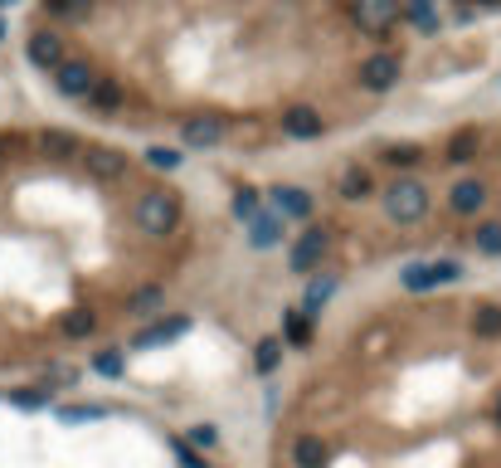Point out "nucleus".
<instances>
[{
  "label": "nucleus",
  "mask_w": 501,
  "mask_h": 468,
  "mask_svg": "<svg viewBox=\"0 0 501 468\" xmlns=\"http://www.w3.org/2000/svg\"><path fill=\"white\" fill-rule=\"evenodd\" d=\"M132 220H137V230L166 239V234H176V224H180V205L170 191H141L132 201Z\"/></svg>",
  "instance_id": "nucleus-1"
},
{
  "label": "nucleus",
  "mask_w": 501,
  "mask_h": 468,
  "mask_svg": "<svg viewBox=\"0 0 501 468\" xmlns=\"http://www.w3.org/2000/svg\"><path fill=\"white\" fill-rule=\"evenodd\" d=\"M424 210H428V191H424V181L399 176L394 186L384 191V215H390L394 224H419V220H424Z\"/></svg>",
  "instance_id": "nucleus-2"
},
{
  "label": "nucleus",
  "mask_w": 501,
  "mask_h": 468,
  "mask_svg": "<svg viewBox=\"0 0 501 468\" xmlns=\"http://www.w3.org/2000/svg\"><path fill=\"white\" fill-rule=\"evenodd\" d=\"M457 278H463V264L457 259H434V264L404 268V288L409 293H428V288H443V283H457Z\"/></svg>",
  "instance_id": "nucleus-3"
},
{
  "label": "nucleus",
  "mask_w": 501,
  "mask_h": 468,
  "mask_svg": "<svg viewBox=\"0 0 501 468\" xmlns=\"http://www.w3.org/2000/svg\"><path fill=\"white\" fill-rule=\"evenodd\" d=\"M326 249H332V230H326V224H312V230H302V239H297L292 254H288L292 274H312V268L326 259Z\"/></svg>",
  "instance_id": "nucleus-4"
},
{
  "label": "nucleus",
  "mask_w": 501,
  "mask_h": 468,
  "mask_svg": "<svg viewBox=\"0 0 501 468\" xmlns=\"http://www.w3.org/2000/svg\"><path fill=\"white\" fill-rule=\"evenodd\" d=\"M25 59H30L35 68H45V74H54V68L68 59L64 35H54V30H35L30 39H25Z\"/></svg>",
  "instance_id": "nucleus-5"
},
{
  "label": "nucleus",
  "mask_w": 501,
  "mask_h": 468,
  "mask_svg": "<svg viewBox=\"0 0 501 468\" xmlns=\"http://www.w3.org/2000/svg\"><path fill=\"white\" fill-rule=\"evenodd\" d=\"M355 25H361L365 35H384L399 25V0H355Z\"/></svg>",
  "instance_id": "nucleus-6"
},
{
  "label": "nucleus",
  "mask_w": 501,
  "mask_h": 468,
  "mask_svg": "<svg viewBox=\"0 0 501 468\" xmlns=\"http://www.w3.org/2000/svg\"><path fill=\"white\" fill-rule=\"evenodd\" d=\"M93 83H97V74H93V64H83V59H64L54 68V88L64 98H88Z\"/></svg>",
  "instance_id": "nucleus-7"
},
{
  "label": "nucleus",
  "mask_w": 501,
  "mask_h": 468,
  "mask_svg": "<svg viewBox=\"0 0 501 468\" xmlns=\"http://www.w3.org/2000/svg\"><path fill=\"white\" fill-rule=\"evenodd\" d=\"M268 201H273L278 220H307L312 215V191H302V186H273Z\"/></svg>",
  "instance_id": "nucleus-8"
},
{
  "label": "nucleus",
  "mask_w": 501,
  "mask_h": 468,
  "mask_svg": "<svg viewBox=\"0 0 501 468\" xmlns=\"http://www.w3.org/2000/svg\"><path fill=\"white\" fill-rule=\"evenodd\" d=\"M361 83H365V88H375V93L394 88V83H399V59H394V54H370V59L361 64Z\"/></svg>",
  "instance_id": "nucleus-9"
},
{
  "label": "nucleus",
  "mask_w": 501,
  "mask_h": 468,
  "mask_svg": "<svg viewBox=\"0 0 501 468\" xmlns=\"http://www.w3.org/2000/svg\"><path fill=\"white\" fill-rule=\"evenodd\" d=\"M220 137H224V118H210V112L180 122V141H185V147H214Z\"/></svg>",
  "instance_id": "nucleus-10"
},
{
  "label": "nucleus",
  "mask_w": 501,
  "mask_h": 468,
  "mask_svg": "<svg viewBox=\"0 0 501 468\" xmlns=\"http://www.w3.org/2000/svg\"><path fill=\"white\" fill-rule=\"evenodd\" d=\"M448 205L457 210V215H477V210L486 205V181L463 176V181H457V186L448 191Z\"/></svg>",
  "instance_id": "nucleus-11"
},
{
  "label": "nucleus",
  "mask_w": 501,
  "mask_h": 468,
  "mask_svg": "<svg viewBox=\"0 0 501 468\" xmlns=\"http://www.w3.org/2000/svg\"><path fill=\"white\" fill-rule=\"evenodd\" d=\"M282 132L297 137V141H312V137L326 132V122H322L317 108H288V118H282Z\"/></svg>",
  "instance_id": "nucleus-12"
},
{
  "label": "nucleus",
  "mask_w": 501,
  "mask_h": 468,
  "mask_svg": "<svg viewBox=\"0 0 501 468\" xmlns=\"http://www.w3.org/2000/svg\"><path fill=\"white\" fill-rule=\"evenodd\" d=\"M292 463L297 468H326L332 463V449H326L322 434H297L292 439Z\"/></svg>",
  "instance_id": "nucleus-13"
},
{
  "label": "nucleus",
  "mask_w": 501,
  "mask_h": 468,
  "mask_svg": "<svg viewBox=\"0 0 501 468\" xmlns=\"http://www.w3.org/2000/svg\"><path fill=\"white\" fill-rule=\"evenodd\" d=\"M249 244H253V249H273V244H282V220L273 215V210H259V215L249 220Z\"/></svg>",
  "instance_id": "nucleus-14"
},
{
  "label": "nucleus",
  "mask_w": 501,
  "mask_h": 468,
  "mask_svg": "<svg viewBox=\"0 0 501 468\" xmlns=\"http://www.w3.org/2000/svg\"><path fill=\"white\" fill-rule=\"evenodd\" d=\"M399 16H404L414 30H424V35L438 30V5L434 0H399Z\"/></svg>",
  "instance_id": "nucleus-15"
},
{
  "label": "nucleus",
  "mask_w": 501,
  "mask_h": 468,
  "mask_svg": "<svg viewBox=\"0 0 501 468\" xmlns=\"http://www.w3.org/2000/svg\"><path fill=\"white\" fill-rule=\"evenodd\" d=\"M88 103H93L97 112H118V108H122V83H118V78H97L93 93H88Z\"/></svg>",
  "instance_id": "nucleus-16"
},
{
  "label": "nucleus",
  "mask_w": 501,
  "mask_h": 468,
  "mask_svg": "<svg viewBox=\"0 0 501 468\" xmlns=\"http://www.w3.org/2000/svg\"><path fill=\"white\" fill-rule=\"evenodd\" d=\"M336 191L346 195V201H365V195H370V172H361V166H346V172L336 176Z\"/></svg>",
  "instance_id": "nucleus-17"
},
{
  "label": "nucleus",
  "mask_w": 501,
  "mask_h": 468,
  "mask_svg": "<svg viewBox=\"0 0 501 468\" xmlns=\"http://www.w3.org/2000/svg\"><path fill=\"white\" fill-rule=\"evenodd\" d=\"M88 172L97 176V181H118L122 172H127V161L118 151H88Z\"/></svg>",
  "instance_id": "nucleus-18"
},
{
  "label": "nucleus",
  "mask_w": 501,
  "mask_h": 468,
  "mask_svg": "<svg viewBox=\"0 0 501 468\" xmlns=\"http://www.w3.org/2000/svg\"><path fill=\"white\" fill-rule=\"evenodd\" d=\"M39 151H45V156H74V151H78V137H74V132H59V127H49V132H39Z\"/></svg>",
  "instance_id": "nucleus-19"
},
{
  "label": "nucleus",
  "mask_w": 501,
  "mask_h": 468,
  "mask_svg": "<svg viewBox=\"0 0 501 468\" xmlns=\"http://www.w3.org/2000/svg\"><path fill=\"white\" fill-rule=\"evenodd\" d=\"M282 332H288V342H292V347H307V342H312V312L292 307V312H288V322H282Z\"/></svg>",
  "instance_id": "nucleus-20"
},
{
  "label": "nucleus",
  "mask_w": 501,
  "mask_h": 468,
  "mask_svg": "<svg viewBox=\"0 0 501 468\" xmlns=\"http://www.w3.org/2000/svg\"><path fill=\"white\" fill-rule=\"evenodd\" d=\"M185 332V317H166V322H156V328H147L137 337V347H156V342H170V337H180Z\"/></svg>",
  "instance_id": "nucleus-21"
},
{
  "label": "nucleus",
  "mask_w": 501,
  "mask_h": 468,
  "mask_svg": "<svg viewBox=\"0 0 501 468\" xmlns=\"http://www.w3.org/2000/svg\"><path fill=\"white\" fill-rule=\"evenodd\" d=\"M93 328H97V317H93L88 307H74V312L64 317V337H68V342H78V337H93Z\"/></svg>",
  "instance_id": "nucleus-22"
},
{
  "label": "nucleus",
  "mask_w": 501,
  "mask_h": 468,
  "mask_svg": "<svg viewBox=\"0 0 501 468\" xmlns=\"http://www.w3.org/2000/svg\"><path fill=\"white\" fill-rule=\"evenodd\" d=\"M127 307H132L137 317H151V312L161 307V288H156V283H147V288H137L132 297H127Z\"/></svg>",
  "instance_id": "nucleus-23"
},
{
  "label": "nucleus",
  "mask_w": 501,
  "mask_h": 468,
  "mask_svg": "<svg viewBox=\"0 0 501 468\" xmlns=\"http://www.w3.org/2000/svg\"><path fill=\"white\" fill-rule=\"evenodd\" d=\"M419 156H424L419 147H409V141H394V147H384V151H380V161H384V166H414Z\"/></svg>",
  "instance_id": "nucleus-24"
},
{
  "label": "nucleus",
  "mask_w": 501,
  "mask_h": 468,
  "mask_svg": "<svg viewBox=\"0 0 501 468\" xmlns=\"http://www.w3.org/2000/svg\"><path fill=\"white\" fill-rule=\"evenodd\" d=\"M93 10V0H49V16H59V20H83Z\"/></svg>",
  "instance_id": "nucleus-25"
},
{
  "label": "nucleus",
  "mask_w": 501,
  "mask_h": 468,
  "mask_svg": "<svg viewBox=\"0 0 501 468\" xmlns=\"http://www.w3.org/2000/svg\"><path fill=\"white\" fill-rule=\"evenodd\" d=\"M180 161H185V156L176 147H147V166H156V172H176Z\"/></svg>",
  "instance_id": "nucleus-26"
},
{
  "label": "nucleus",
  "mask_w": 501,
  "mask_h": 468,
  "mask_svg": "<svg viewBox=\"0 0 501 468\" xmlns=\"http://www.w3.org/2000/svg\"><path fill=\"white\" fill-rule=\"evenodd\" d=\"M93 371H97V376H122V371H127V357H122V351H97V357H93Z\"/></svg>",
  "instance_id": "nucleus-27"
},
{
  "label": "nucleus",
  "mask_w": 501,
  "mask_h": 468,
  "mask_svg": "<svg viewBox=\"0 0 501 468\" xmlns=\"http://www.w3.org/2000/svg\"><path fill=\"white\" fill-rule=\"evenodd\" d=\"M332 288H336L332 278H312V288H307V303H302V312H317V307L326 303V297H332Z\"/></svg>",
  "instance_id": "nucleus-28"
},
{
  "label": "nucleus",
  "mask_w": 501,
  "mask_h": 468,
  "mask_svg": "<svg viewBox=\"0 0 501 468\" xmlns=\"http://www.w3.org/2000/svg\"><path fill=\"white\" fill-rule=\"evenodd\" d=\"M472 332H477V337H492V332H501V307H482L477 317H472Z\"/></svg>",
  "instance_id": "nucleus-29"
},
{
  "label": "nucleus",
  "mask_w": 501,
  "mask_h": 468,
  "mask_svg": "<svg viewBox=\"0 0 501 468\" xmlns=\"http://www.w3.org/2000/svg\"><path fill=\"white\" fill-rule=\"evenodd\" d=\"M448 151H453V161H472L477 156V132H457Z\"/></svg>",
  "instance_id": "nucleus-30"
},
{
  "label": "nucleus",
  "mask_w": 501,
  "mask_h": 468,
  "mask_svg": "<svg viewBox=\"0 0 501 468\" xmlns=\"http://www.w3.org/2000/svg\"><path fill=\"white\" fill-rule=\"evenodd\" d=\"M278 357H282V347H278V342H259V351H253V366H259V371L268 376V371L278 366Z\"/></svg>",
  "instance_id": "nucleus-31"
},
{
  "label": "nucleus",
  "mask_w": 501,
  "mask_h": 468,
  "mask_svg": "<svg viewBox=\"0 0 501 468\" xmlns=\"http://www.w3.org/2000/svg\"><path fill=\"white\" fill-rule=\"evenodd\" d=\"M477 249L482 254H501V224H482V230H477Z\"/></svg>",
  "instance_id": "nucleus-32"
},
{
  "label": "nucleus",
  "mask_w": 501,
  "mask_h": 468,
  "mask_svg": "<svg viewBox=\"0 0 501 468\" xmlns=\"http://www.w3.org/2000/svg\"><path fill=\"white\" fill-rule=\"evenodd\" d=\"M234 210H239L243 220H253V215H259V191H239L234 195Z\"/></svg>",
  "instance_id": "nucleus-33"
},
{
  "label": "nucleus",
  "mask_w": 501,
  "mask_h": 468,
  "mask_svg": "<svg viewBox=\"0 0 501 468\" xmlns=\"http://www.w3.org/2000/svg\"><path fill=\"white\" fill-rule=\"evenodd\" d=\"M15 405L20 410H39V405H49V390H15Z\"/></svg>",
  "instance_id": "nucleus-34"
},
{
  "label": "nucleus",
  "mask_w": 501,
  "mask_h": 468,
  "mask_svg": "<svg viewBox=\"0 0 501 468\" xmlns=\"http://www.w3.org/2000/svg\"><path fill=\"white\" fill-rule=\"evenodd\" d=\"M214 439H220V434H214V424H195V430H190V444H199V449H210Z\"/></svg>",
  "instance_id": "nucleus-35"
},
{
  "label": "nucleus",
  "mask_w": 501,
  "mask_h": 468,
  "mask_svg": "<svg viewBox=\"0 0 501 468\" xmlns=\"http://www.w3.org/2000/svg\"><path fill=\"white\" fill-rule=\"evenodd\" d=\"M103 410H88V405H78V410H64V424H78V420H97Z\"/></svg>",
  "instance_id": "nucleus-36"
},
{
  "label": "nucleus",
  "mask_w": 501,
  "mask_h": 468,
  "mask_svg": "<svg viewBox=\"0 0 501 468\" xmlns=\"http://www.w3.org/2000/svg\"><path fill=\"white\" fill-rule=\"evenodd\" d=\"M180 468H205V459H195V453H185V444H180Z\"/></svg>",
  "instance_id": "nucleus-37"
},
{
  "label": "nucleus",
  "mask_w": 501,
  "mask_h": 468,
  "mask_svg": "<svg viewBox=\"0 0 501 468\" xmlns=\"http://www.w3.org/2000/svg\"><path fill=\"white\" fill-rule=\"evenodd\" d=\"M5 147H10V137H0V151H5ZM0 161H5V156H0Z\"/></svg>",
  "instance_id": "nucleus-38"
},
{
  "label": "nucleus",
  "mask_w": 501,
  "mask_h": 468,
  "mask_svg": "<svg viewBox=\"0 0 501 468\" xmlns=\"http://www.w3.org/2000/svg\"><path fill=\"white\" fill-rule=\"evenodd\" d=\"M496 424H501V390H496Z\"/></svg>",
  "instance_id": "nucleus-39"
},
{
  "label": "nucleus",
  "mask_w": 501,
  "mask_h": 468,
  "mask_svg": "<svg viewBox=\"0 0 501 468\" xmlns=\"http://www.w3.org/2000/svg\"><path fill=\"white\" fill-rule=\"evenodd\" d=\"M10 5H15V0H0V10H10Z\"/></svg>",
  "instance_id": "nucleus-40"
},
{
  "label": "nucleus",
  "mask_w": 501,
  "mask_h": 468,
  "mask_svg": "<svg viewBox=\"0 0 501 468\" xmlns=\"http://www.w3.org/2000/svg\"><path fill=\"white\" fill-rule=\"evenodd\" d=\"M0 39H5V20H0Z\"/></svg>",
  "instance_id": "nucleus-41"
},
{
  "label": "nucleus",
  "mask_w": 501,
  "mask_h": 468,
  "mask_svg": "<svg viewBox=\"0 0 501 468\" xmlns=\"http://www.w3.org/2000/svg\"><path fill=\"white\" fill-rule=\"evenodd\" d=\"M482 5H501V0H482Z\"/></svg>",
  "instance_id": "nucleus-42"
}]
</instances>
